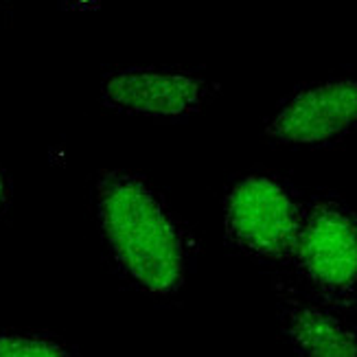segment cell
I'll use <instances>...</instances> for the list:
<instances>
[{"label": "cell", "instance_id": "cell-7", "mask_svg": "<svg viewBox=\"0 0 357 357\" xmlns=\"http://www.w3.org/2000/svg\"><path fill=\"white\" fill-rule=\"evenodd\" d=\"M0 357H75L61 340L33 331L0 333Z\"/></svg>", "mask_w": 357, "mask_h": 357}, {"label": "cell", "instance_id": "cell-3", "mask_svg": "<svg viewBox=\"0 0 357 357\" xmlns=\"http://www.w3.org/2000/svg\"><path fill=\"white\" fill-rule=\"evenodd\" d=\"M294 261L322 296L349 303L357 294V217L337 199L305 208Z\"/></svg>", "mask_w": 357, "mask_h": 357}, {"label": "cell", "instance_id": "cell-4", "mask_svg": "<svg viewBox=\"0 0 357 357\" xmlns=\"http://www.w3.org/2000/svg\"><path fill=\"white\" fill-rule=\"evenodd\" d=\"M357 130V79L329 77L301 86L281 101L266 136L285 147H324Z\"/></svg>", "mask_w": 357, "mask_h": 357}, {"label": "cell", "instance_id": "cell-2", "mask_svg": "<svg viewBox=\"0 0 357 357\" xmlns=\"http://www.w3.org/2000/svg\"><path fill=\"white\" fill-rule=\"evenodd\" d=\"M224 215L228 237L241 250L270 261L294 259L305 206L281 178H241L226 195Z\"/></svg>", "mask_w": 357, "mask_h": 357}, {"label": "cell", "instance_id": "cell-6", "mask_svg": "<svg viewBox=\"0 0 357 357\" xmlns=\"http://www.w3.org/2000/svg\"><path fill=\"white\" fill-rule=\"evenodd\" d=\"M283 329L303 357H357V331L322 307L287 303Z\"/></svg>", "mask_w": 357, "mask_h": 357}, {"label": "cell", "instance_id": "cell-8", "mask_svg": "<svg viewBox=\"0 0 357 357\" xmlns=\"http://www.w3.org/2000/svg\"><path fill=\"white\" fill-rule=\"evenodd\" d=\"M11 204V180L5 172V167L0 165V220L7 215Z\"/></svg>", "mask_w": 357, "mask_h": 357}, {"label": "cell", "instance_id": "cell-1", "mask_svg": "<svg viewBox=\"0 0 357 357\" xmlns=\"http://www.w3.org/2000/svg\"><path fill=\"white\" fill-rule=\"evenodd\" d=\"M101 235L119 270L151 296H172L184 283L186 245L174 213L138 174L103 172L95 184Z\"/></svg>", "mask_w": 357, "mask_h": 357}, {"label": "cell", "instance_id": "cell-5", "mask_svg": "<svg viewBox=\"0 0 357 357\" xmlns=\"http://www.w3.org/2000/svg\"><path fill=\"white\" fill-rule=\"evenodd\" d=\"M215 95V84L204 75L182 68L128 66L107 73L101 82V101L110 110L182 121L204 110Z\"/></svg>", "mask_w": 357, "mask_h": 357}]
</instances>
